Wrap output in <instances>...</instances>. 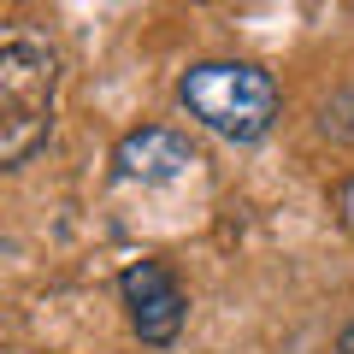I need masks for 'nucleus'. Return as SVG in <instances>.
I'll use <instances>...</instances> for the list:
<instances>
[{"label":"nucleus","mask_w":354,"mask_h":354,"mask_svg":"<svg viewBox=\"0 0 354 354\" xmlns=\"http://www.w3.org/2000/svg\"><path fill=\"white\" fill-rule=\"evenodd\" d=\"M337 354H354V325H348V330L337 337Z\"/></svg>","instance_id":"obj_5"},{"label":"nucleus","mask_w":354,"mask_h":354,"mask_svg":"<svg viewBox=\"0 0 354 354\" xmlns=\"http://www.w3.org/2000/svg\"><path fill=\"white\" fill-rule=\"evenodd\" d=\"M201 160L195 142L171 124H142V130H124L113 148V171L118 183H177V177L189 171Z\"/></svg>","instance_id":"obj_4"},{"label":"nucleus","mask_w":354,"mask_h":354,"mask_svg":"<svg viewBox=\"0 0 354 354\" xmlns=\"http://www.w3.org/2000/svg\"><path fill=\"white\" fill-rule=\"evenodd\" d=\"M177 101L189 106V118H201L213 136L225 142H260L266 130L278 124V83L272 71L248 59H201L177 77Z\"/></svg>","instance_id":"obj_2"},{"label":"nucleus","mask_w":354,"mask_h":354,"mask_svg":"<svg viewBox=\"0 0 354 354\" xmlns=\"http://www.w3.org/2000/svg\"><path fill=\"white\" fill-rule=\"evenodd\" d=\"M59 113V59L36 36H0V171L24 165Z\"/></svg>","instance_id":"obj_1"},{"label":"nucleus","mask_w":354,"mask_h":354,"mask_svg":"<svg viewBox=\"0 0 354 354\" xmlns=\"http://www.w3.org/2000/svg\"><path fill=\"white\" fill-rule=\"evenodd\" d=\"M118 295H124L130 330H136L148 348H171V342L183 337L189 295H183V283H177V272H171L165 260H136V266H124Z\"/></svg>","instance_id":"obj_3"},{"label":"nucleus","mask_w":354,"mask_h":354,"mask_svg":"<svg viewBox=\"0 0 354 354\" xmlns=\"http://www.w3.org/2000/svg\"><path fill=\"white\" fill-rule=\"evenodd\" d=\"M342 213H348V225H354V183L342 189Z\"/></svg>","instance_id":"obj_6"}]
</instances>
